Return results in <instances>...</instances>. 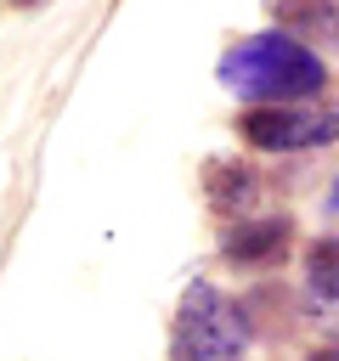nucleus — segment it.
I'll return each instance as SVG.
<instances>
[{
	"mask_svg": "<svg viewBox=\"0 0 339 361\" xmlns=\"http://www.w3.org/2000/svg\"><path fill=\"white\" fill-rule=\"evenodd\" d=\"M203 186H209V203L226 209V214H249V209H260V197H266L260 169H249V164H237V158H215V164L203 169Z\"/></svg>",
	"mask_w": 339,
	"mask_h": 361,
	"instance_id": "39448f33",
	"label": "nucleus"
},
{
	"mask_svg": "<svg viewBox=\"0 0 339 361\" xmlns=\"http://www.w3.org/2000/svg\"><path fill=\"white\" fill-rule=\"evenodd\" d=\"M305 361H339V350H311Z\"/></svg>",
	"mask_w": 339,
	"mask_h": 361,
	"instance_id": "6e6552de",
	"label": "nucleus"
},
{
	"mask_svg": "<svg viewBox=\"0 0 339 361\" xmlns=\"http://www.w3.org/2000/svg\"><path fill=\"white\" fill-rule=\"evenodd\" d=\"M215 79H220L232 96L254 102V107H294L299 96H316V90H322L328 68H322V56H316L311 45H299L294 34L266 28V34L237 39V45L220 56Z\"/></svg>",
	"mask_w": 339,
	"mask_h": 361,
	"instance_id": "f257e3e1",
	"label": "nucleus"
},
{
	"mask_svg": "<svg viewBox=\"0 0 339 361\" xmlns=\"http://www.w3.org/2000/svg\"><path fill=\"white\" fill-rule=\"evenodd\" d=\"M305 288H311L316 310L339 305V237H316L305 248Z\"/></svg>",
	"mask_w": 339,
	"mask_h": 361,
	"instance_id": "0eeeda50",
	"label": "nucleus"
},
{
	"mask_svg": "<svg viewBox=\"0 0 339 361\" xmlns=\"http://www.w3.org/2000/svg\"><path fill=\"white\" fill-rule=\"evenodd\" d=\"M237 135L254 152H316L339 141V102H294V107H243Z\"/></svg>",
	"mask_w": 339,
	"mask_h": 361,
	"instance_id": "7ed1b4c3",
	"label": "nucleus"
},
{
	"mask_svg": "<svg viewBox=\"0 0 339 361\" xmlns=\"http://www.w3.org/2000/svg\"><path fill=\"white\" fill-rule=\"evenodd\" d=\"M288 237H294V226L282 214L277 220H232L220 231V254L232 265H243V271H260V265H271V259L288 254Z\"/></svg>",
	"mask_w": 339,
	"mask_h": 361,
	"instance_id": "20e7f679",
	"label": "nucleus"
},
{
	"mask_svg": "<svg viewBox=\"0 0 339 361\" xmlns=\"http://www.w3.org/2000/svg\"><path fill=\"white\" fill-rule=\"evenodd\" d=\"M333 197H339V192H333Z\"/></svg>",
	"mask_w": 339,
	"mask_h": 361,
	"instance_id": "9b49d317",
	"label": "nucleus"
},
{
	"mask_svg": "<svg viewBox=\"0 0 339 361\" xmlns=\"http://www.w3.org/2000/svg\"><path fill=\"white\" fill-rule=\"evenodd\" d=\"M322 322H328V327L339 333V305H333V310H322Z\"/></svg>",
	"mask_w": 339,
	"mask_h": 361,
	"instance_id": "1a4fd4ad",
	"label": "nucleus"
},
{
	"mask_svg": "<svg viewBox=\"0 0 339 361\" xmlns=\"http://www.w3.org/2000/svg\"><path fill=\"white\" fill-rule=\"evenodd\" d=\"M11 6H34V0H11Z\"/></svg>",
	"mask_w": 339,
	"mask_h": 361,
	"instance_id": "9d476101",
	"label": "nucleus"
},
{
	"mask_svg": "<svg viewBox=\"0 0 339 361\" xmlns=\"http://www.w3.org/2000/svg\"><path fill=\"white\" fill-rule=\"evenodd\" d=\"M249 350V316L215 282H192L175 310V361H237Z\"/></svg>",
	"mask_w": 339,
	"mask_h": 361,
	"instance_id": "f03ea898",
	"label": "nucleus"
},
{
	"mask_svg": "<svg viewBox=\"0 0 339 361\" xmlns=\"http://www.w3.org/2000/svg\"><path fill=\"white\" fill-rule=\"evenodd\" d=\"M282 34L299 45L339 51V0H282Z\"/></svg>",
	"mask_w": 339,
	"mask_h": 361,
	"instance_id": "423d86ee",
	"label": "nucleus"
}]
</instances>
